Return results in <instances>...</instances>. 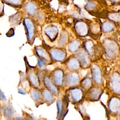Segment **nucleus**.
I'll return each instance as SVG.
<instances>
[{"mask_svg":"<svg viewBox=\"0 0 120 120\" xmlns=\"http://www.w3.org/2000/svg\"><path fill=\"white\" fill-rule=\"evenodd\" d=\"M103 45L104 51L108 57L114 58L118 55L120 51L119 46L114 40L106 38L103 42Z\"/></svg>","mask_w":120,"mask_h":120,"instance_id":"1","label":"nucleus"},{"mask_svg":"<svg viewBox=\"0 0 120 120\" xmlns=\"http://www.w3.org/2000/svg\"><path fill=\"white\" fill-rule=\"evenodd\" d=\"M26 65V75L30 84L35 88H38L40 86V81L38 74L36 72L34 67L31 66L27 61V58H24Z\"/></svg>","mask_w":120,"mask_h":120,"instance_id":"2","label":"nucleus"},{"mask_svg":"<svg viewBox=\"0 0 120 120\" xmlns=\"http://www.w3.org/2000/svg\"><path fill=\"white\" fill-rule=\"evenodd\" d=\"M23 23L26 31L27 41L30 45L34 42L36 35V26L33 20L29 17L23 19Z\"/></svg>","mask_w":120,"mask_h":120,"instance_id":"3","label":"nucleus"},{"mask_svg":"<svg viewBox=\"0 0 120 120\" xmlns=\"http://www.w3.org/2000/svg\"><path fill=\"white\" fill-rule=\"evenodd\" d=\"M84 96L83 90L82 88L73 87L67 91L66 98L68 101L73 103H77L81 101Z\"/></svg>","mask_w":120,"mask_h":120,"instance_id":"4","label":"nucleus"},{"mask_svg":"<svg viewBox=\"0 0 120 120\" xmlns=\"http://www.w3.org/2000/svg\"><path fill=\"white\" fill-rule=\"evenodd\" d=\"M75 57L79 62L80 67L86 68L90 65V55L84 49H79L77 52Z\"/></svg>","mask_w":120,"mask_h":120,"instance_id":"5","label":"nucleus"},{"mask_svg":"<svg viewBox=\"0 0 120 120\" xmlns=\"http://www.w3.org/2000/svg\"><path fill=\"white\" fill-rule=\"evenodd\" d=\"M80 82L78 75L75 72H70L64 75L63 83L67 87H75Z\"/></svg>","mask_w":120,"mask_h":120,"instance_id":"6","label":"nucleus"},{"mask_svg":"<svg viewBox=\"0 0 120 120\" xmlns=\"http://www.w3.org/2000/svg\"><path fill=\"white\" fill-rule=\"evenodd\" d=\"M86 93V98L91 101L98 100L102 94V90L98 87H92L88 90Z\"/></svg>","mask_w":120,"mask_h":120,"instance_id":"7","label":"nucleus"},{"mask_svg":"<svg viewBox=\"0 0 120 120\" xmlns=\"http://www.w3.org/2000/svg\"><path fill=\"white\" fill-rule=\"evenodd\" d=\"M50 78L53 82L57 86H61L63 84L64 82V72L60 68L54 69L51 74Z\"/></svg>","mask_w":120,"mask_h":120,"instance_id":"8","label":"nucleus"},{"mask_svg":"<svg viewBox=\"0 0 120 120\" xmlns=\"http://www.w3.org/2000/svg\"><path fill=\"white\" fill-rule=\"evenodd\" d=\"M110 86L114 93L120 94V75L118 72H114L111 75Z\"/></svg>","mask_w":120,"mask_h":120,"instance_id":"9","label":"nucleus"},{"mask_svg":"<svg viewBox=\"0 0 120 120\" xmlns=\"http://www.w3.org/2000/svg\"><path fill=\"white\" fill-rule=\"evenodd\" d=\"M49 53L51 59L57 61L64 60L67 56L66 51L61 48L50 49Z\"/></svg>","mask_w":120,"mask_h":120,"instance_id":"10","label":"nucleus"},{"mask_svg":"<svg viewBox=\"0 0 120 120\" xmlns=\"http://www.w3.org/2000/svg\"><path fill=\"white\" fill-rule=\"evenodd\" d=\"M92 79L97 84H100L103 82V75L101 70L97 65H93L91 67Z\"/></svg>","mask_w":120,"mask_h":120,"instance_id":"11","label":"nucleus"},{"mask_svg":"<svg viewBox=\"0 0 120 120\" xmlns=\"http://www.w3.org/2000/svg\"><path fill=\"white\" fill-rule=\"evenodd\" d=\"M109 109L112 113L116 115L120 112V99L118 97H112L108 104Z\"/></svg>","mask_w":120,"mask_h":120,"instance_id":"12","label":"nucleus"},{"mask_svg":"<svg viewBox=\"0 0 120 120\" xmlns=\"http://www.w3.org/2000/svg\"><path fill=\"white\" fill-rule=\"evenodd\" d=\"M35 50L38 58L43 60L46 63L51 61L52 59L50 54L45 48L40 46H37L35 47Z\"/></svg>","mask_w":120,"mask_h":120,"instance_id":"13","label":"nucleus"},{"mask_svg":"<svg viewBox=\"0 0 120 120\" xmlns=\"http://www.w3.org/2000/svg\"><path fill=\"white\" fill-rule=\"evenodd\" d=\"M43 82L45 87L49 90L54 95L57 96L59 93V90L57 86L53 82L50 76L45 75L43 78Z\"/></svg>","mask_w":120,"mask_h":120,"instance_id":"14","label":"nucleus"},{"mask_svg":"<svg viewBox=\"0 0 120 120\" xmlns=\"http://www.w3.org/2000/svg\"><path fill=\"white\" fill-rule=\"evenodd\" d=\"M44 32L50 41L53 42L58 37L59 29L55 26H49L45 28Z\"/></svg>","mask_w":120,"mask_h":120,"instance_id":"15","label":"nucleus"},{"mask_svg":"<svg viewBox=\"0 0 120 120\" xmlns=\"http://www.w3.org/2000/svg\"><path fill=\"white\" fill-rule=\"evenodd\" d=\"M24 10L25 12L30 16H33L35 15L37 11V6L32 1L26 2L24 6Z\"/></svg>","mask_w":120,"mask_h":120,"instance_id":"16","label":"nucleus"},{"mask_svg":"<svg viewBox=\"0 0 120 120\" xmlns=\"http://www.w3.org/2000/svg\"><path fill=\"white\" fill-rule=\"evenodd\" d=\"M41 93L43 101L45 102L48 105H51L54 102L55 100L54 95L48 89H43L41 91Z\"/></svg>","mask_w":120,"mask_h":120,"instance_id":"17","label":"nucleus"},{"mask_svg":"<svg viewBox=\"0 0 120 120\" xmlns=\"http://www.w3.org/2000/svg\"><path fill=\"white\" fill-rule=\"evenodd\" d=\"M30 95L31 98L33 100L36 105H40L42 104L43 101L41 92L37 89V88H34L30 90Z\"/></svg>","mask_w":120,"mask_h":120,"instance_id":"18","label":"nucleus"},{"mask_svg":"<svg viewBox=\"0 0 120 120\" xmlns=\"http://www.w3.org/2000/svg\"><path fill=\"white\" fill-rule=\"evenodd\" d=\"M75 30L77 34L81 37H85L89 33L87 26L82 22H79L76 24Z\"/></svg>","mask_w":120,"mask_h":120,"instance_id":"19","label":"nucleus"},{"mask_svg":"<svg viewBox=\"0 0 120 120\" xmlns=\"http://www.w3.org/2000/svg\"><path fill=\"white\" fill-rule=\"evenodd\" d=\"M66 65L68 68L71 71L78 70L80 67L79 62L75 56L69 59L66 63Z\"/></svg>","mask_w":120,"mask_h":120,"instance_id":"20","label":"nucleus"},{"mask_svg":"<svg viewBox=\"0 0 120 120\" xmlns=\"http://www.w3.org/2000/svg\"><path fill=\"white\" fill-rule=\"evenodd\" d=\"M20 80L19 85L22 86V89H23L25 92H28L30 91V83L28 80L26 75L24 74L23 73L20 72Z\"/></svg>","mask_w":120,"mask_h":120,"instance_id":"21","label":"nucleus"},{"mask_svg":"<svg viewBox=\"0 0 120 120\" xmlns=\"http://www.w3.org/2000/svg\"><path fill=\"white\" fill-rule=\"evenodd\" d=\"M2 2L9 6L15 8H21L24 4V0H1Z\"/></svg>","mask_w":120,"mask_h":120,"instance_id":"22","label":"nucleus"},{"mask_svg":"<svg viewBox=\"0 0 120 120\" xmlns=\"http://www.w3.org/2000/svg\"><path fill=\"white\" fill-rule=\"evenodd\" d=\"M84 49L88 52L89 55H93L95 54V46L92 41L88 40L84 43Z\"/></svg>","mask_w":120,"mask_h":120,"instance_id":"23","label":"nucleus"},{"mask_svg":"<svg viewBox=\"0 0 120 120\" xmlns=\"http://www.w3.org/2000/svg\"><path fill=\"white\" fill-rule=\"evenodd\" d=\"M3 111L4 115L7 117H12L15 113V110L10 103H8L4 105Z\"/></svg>","mask_w":120,"mask_h":120,"instance_id":"24","label":"nucleus"},{"mask_svg":"<svg viewBox=\"0 0 120 120\" xmlns=\"http://www.w3.org/2000/svg\"><path fill=\"white\" fill-rule=\"evenodd\" d=\"M22 14L21 12H17L15 14L9 17V22L14 25L18 24L22 21Z\"/></svg>","mask_w":120,"mask_h":120,"instance_id":"25","label":"nucleus"},{"mask_svg":"<svg viewBox=\"0 0 120 120\" xmlns=\"http://www.w3.org/2000/svg\"><path fill=\"white\" fill-rule=\"evenodd\" d=\"M81 42L77 40H74L70 42L68 45V50L71 52H77L80 49Z\"/></svg>","mask_w":120,"mask_h":120,"instance_id":"26","label":"nucleus"},{"mask_svg":"<svg viewBox=\"0 0 120 120\" xmlns=\"http://www.w3.org/2000/svg\"><path fill=\"white\" fill-rule=\"evenodd\" d=\"M80 84L82 90H88L91 87L92 79L89 76L86 77L80 82Z\"/></svg>","mask_w":120,"mask_h":120,"instance_id":"27","label":"nucleus"},{"mask_svg":"<svg viewBox=\"0 0 120 120\" xmlns=\"http://www.w3.org/2000/svg\"><path fill=\"white\" fill-rule=\"evenodd\" d=\"M68 34L66 31H62L61 33L59 40V45L60 46H63L68 42Z\"/></svg>","mask_w":120,"mask_h":120,"instance_id":"28","label":"nucleus"},{"mask_svg":"<svg viewBox=\"0 0 120 120\" xmlns=\"http://www.w3.org/2000/svg\"><path fill=\"white\" fill-rule=\"evenodd\" d=\"M114 29V26L112 24L109 22L105 23L102 26V30L104 32L108 33L110 32Z\"/></svg>","mask_w":120,"mask_h":120,"instance_id":"29","label":"nucleus"},{"mask_svg":"<svg viewBox=\"0 0 120 120\" xmlns=\"http://www.w3.org/2000/svg\"><path fill=\"white\" fill-rule=\"evenodd\" d=\"M4 3L1 0H0V17L4 15Z\"/></svg>","mask_w":120,"mask_h":120,"instance_id":"30","label":"nucleus"},{"mask_svg":"<svg viewBox=\"0 0 120 120\" xmlns=\"http://www.w3.org/2000/svg\"><path fill=\"white\" fill-rule=\"evenodd\" d=\"M46 64V63L43 60H42L39 58L38 59V64L39 67L43 68L45 66Z\"/></svg>","mask_w":120,"mask_h":120,"instance_id":"31","label":"nucleus"},{"mask_svg":"<svg viewBox=\"0 0 120 120\" xmlns=\"http://www.w3.org/2000/svg\"><path fill=\"white\" fill-rule=\"evenodd\" d=\"M0 100L3 101L6 100V98L5 95L4 94V93L1 90H0Z\"/></svg>","mask_w":120,"mask_h":120,"instance_id":"32","label":"nucleus"},{"mask_svg":"<svg viewBox=\"0 0 120 120\" xmlns=\"http://www.w3.org/2000/svg\"><path fill=\"white\" fill-rule=\"evenodd\" d=\"M18 93H19L20 94H23V95H25L26 94V92L23 90L22 89V88H19L18 89Z\"/></svg>","mask_w":120,"mask_h":120,"instance_id":"33","label":"nucleus"},{"mask_svg":"<svg viewBox=\"0 0 120 120\" xmlns=\"http://www.w3.org/2000/svg\"></svg>","mask_w":120,"mask_h":120,"instance_id":"34","label":"nucleus"}]
</instances>
